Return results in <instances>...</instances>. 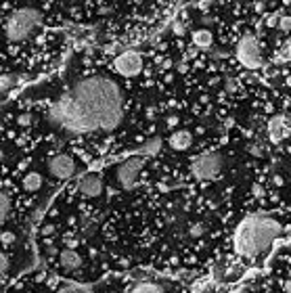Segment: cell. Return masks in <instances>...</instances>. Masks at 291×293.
<instances>
[{"label":"cell","mask_w":291,"mask_h":293,"mask_svg":"<svg viewBox=\"0 0 291 293\" xmlns=\"http://www.w3.org/2000/svg\"><path fill=\"white\" fill-rule=\"evenodd\" d=\"M124 118V96L109 78L92 76L80 80L52 109V120L72 134L111 132Z\"/></svg>","instance_id":"cell-1"},{"label":"cell","mask_w":291,"mask_h":293,"mask_svg":"<svg viewBox=\"0 0 291 293\" xmlns=\"http://www.w3.org/2000/svg\"><path fill=\"white\" fill-rule=\"evenodd\" d=\"M279 230V224L268 216H248L235 233V250L243 257H255L272 245Z\"/></svg>","instance_id":"cell-2"},{"label":"cell","mask_w":291,"mask_h":293,"mask_svg":"<svg viewBox=\"0 0 291 293\" xmlns=\"http://www.w3.org/2000/svg\"><path fill=\"white\" fill-rule=\"evenodd\" d=\"M42 13L34 6H21L15 13H11L4 21V38L11 42L28 40L34 32L40 28Z\"/></svg>","instance_id":"cell-3"},{"label":"cell","mask_w":291,"mask_h":293,"mask_svg":"<svg viewBox=\"0 0 291 293\" xmlns=\"http://www.w3.org/2000/svg\"><path fill=\"white\" fill-rule=\"evenodd\" d=\"M224 170V157L218 151H209V153L199 155L195 162L191 164V174L195 180L208 182V180H216Z\"/></svg>","instance_id":"cell-4"},{"label":"cell","mask_w":291,"mask_h":293,"mask_svg":"<svg viewBox=\"0 0 291 293\" xmlns=\"http://www.w3.org/2000/svg\"><path fill=\"white\" fill-rule=\"evenodd\" d=\"M237 61L248 67V69H258L262 67V50H260V42L253 34H245V36L237 42Z\"/></svg>","instance_id":"cell-5"},{"label":"cell","mask_w":291,"mask_h":293,"mask_svg":"<svg viewBox=\"0 0 291 293\" xmlns=\"http://www.w3.org/2000/svg\"><path fill=\"white\" fill-rule=\"evenodd\" d=\"M143 166H145V157L143 155H130L128 159H124L120 166H118V170H116V180L118 184L122 186V189H134L136 186V180H138V174L140 170H143Z\"/></svg>","instance_id":"cell-6"},{"label":"cell","mask_w":291,"mask_h":293,"mask_svg":"<svg viewBox=\"0 0 291 293\" xmlns=\"http://www.w3.org/2000/svg\"><path fill=\"white\" fill-rule=\"evenodd\" d=\"M266 136L272 145H283L291 136V115L289 113L272 115L266 124Z\"/></svg>","instance_id":"cell-7"},{"label":"cell","mask_w":291,"mask_h":293,"mask_svg":"<svg viewBox=\"0 0 291 293\" xmlns=\"http://www.w3.org/2000/svg\"><path fill=\"white\" fill-rule=\"evenodd\" d=\"M113 69L124 78H134L136 74H140V69H143V55L136 50L122 52V55L116 57V61H113Z\"/></svg>","instance_id":"cell-8"},{"label":"cell","mask_w":291,"mask_h":293,"mask_svg":"<svg viewBox=\"0 0 291 293\" xmlns=\"http://www.w3.org/2000/svg\"><path fill=\"white\" fill-rule=\"evenodd\" d=\"M76 170H78L76 159L72 155H67V153H59L55 157H50V162H48V172L59 180L72 178V176L76 174Z\"/></svg>","instance_id":"cell-9"},{"label":"cell","mask_w":291,"mask_h":293,"mask_svg":"<svg viewBox=\"0 0 291 293\" xmlns=\"http://www.w3.org/2000/svg\"><path fill=\"white\" fill-rule=\"evenodd\" d=\"M78 191H80L84 197L88 199H94V197H101L103 195V178L96 172H90L80 178L78 182Z\"/></svg>","instance_id":"cell-10"},{"label":"cell","mask_w":291,"mask_h":293,"mask_svg":"<svg viewBox=\"0 0 291 293\" xmlns=\"http://www.w3.org/2000/svg\"><path fill=\"white\" fill-rule=\"evenodd\" d=\"M167 143H170V147L174 151H187L193 145V134L189 130H176V132H172Z\"/></svg>","instance_id":"cell-11"},{"label":"cell","mask_w":291,"mask_h":293,"mask_svg":"<svg viewBox=\"0 0 291 293\" xmlns=\"http://www.w3.org/2000/svg\"><path fill=\"white\" fill-rule=\"evenodd\" d=\"M59 264L63 266L65 270H76L82 266V255L78 253L76 250H63L59 255Z\"/></svg>","instance_id":"cell-12"},{"label":"cell","mask_w":291,"mask_h":293,"mask_svg":"<svg viewBox=\"0 0 291 293\" xmlns=\"http://www.w3.org/2000/svg\"><path fill=\"white\" fill-rule=\"evenodd\" d=\"M160 149H162V138H160V136H155V138L145 140V143L138 147V153H136V155H143V157L157 155V153H160Z\"/></svg>","instance_id":"cell-13"},{"label":"cell","mask_w":291,"mask_h":293,"mask_svg":"<svg viewBox=\"0 0 291 293\" xmlns=\"http://www.w3.org/2000/svg\"><path fill=\"white\" fill-rule=\"evenodd\" d=\"M211 42H214V36H211V32L201 28L197 32H193V44H195L197 48H209Z\"/></svg>","instance_id":"cell-14"},{"label":"cell","mask_w":291,"mask_h":293,"mask_svg":"<svg viewBox=\"0 0 291 293\" xmlns=\"http://www.w3.org/2000/svg\"><path fill=\"white\" fill-rule=\"evenodd\" d=\"M40 186H42V176L38 172H30L23 178V189L25 191H38Z\"/></svg>","instance_id":"cell-15"},{"label":"cell","mask_w":291,"mask_h":293,"mask_svg":"<svg viewBox=\"0 0 291 293\" xmlns=\"http://www.w3.org/2000/svg\"><path fill=\"white\" fill-rule=\"evenodd\" d=\"M130 293H166V289L157 283H138Z\"/></svg>","instance_id":"cell-16"},{"label":"cell","mask_w":291,"mask_h":293,"mask_svg":"<svg viewBox=\"0 0 291 293\" xmlns=\"http://www.w3.org/2000/svg\"><path fill=\"white\" fill-rule=\"evenodd\" d=\"M57 293H92V289L88 285H80V283H67Z\"/></svg>","instance_id":"cell-17"},{"label":"cell","mask_w":291,"mask_h":293,"mask_svg":"<svg viewBox=\"0 0 291 293\" xmlns=\"http://www.w3.org/2000/svg\"><path fill=\"white\" fill-rule=\"evenodd\" d=\"M17 82H19V78H17L15 74L0 76V92H6V90H11L13 86H17Z\"/></svg>","instance_id":"cell-18"},{"label":"cell","mask_w":291,"mask_h":293,"mask_svg":"<svg viewBox=\"0 0 291 293\" xmlns=\"http://www.w3.org/2000/svg\"><path fill=\"white\" fill-rule=\"evenodd\" d=\"M8 209H11V201L6 199V195L0 191V224L6 220V216H8Z\"/></svg>","instance_id":"cell-19"},{"label":"cell","mask_w":291,"mask_h":293,"mask_svg":"<svg viewBox=\"0 0 291 293\" xmlns=\"http://www.w3.org/2000/svg\"><path fill=\"white\" fill-rule=\"evenodd\" d=\"M277 30L281 34H289L291 32V15H281L277 21Z\"/></svg>","instance_id":"cell-20"},{"label":"cell","mask_w":291,"mask_h":293,"mask_svg":"<svg viewBox=\"0 0 291 293\" xmlns=\"http://www.w3.org/2000/svg\"><path fill=\"white\" fill-rule=\"evenodd\" d=\"M204 233H206V224H204V222H197V224H193L189 228V235L191 237H201Z\"/></svg>","instance_id":"cell-21"},{"label":"cell","mask_w":291,"mask_h":293,"mask_svg":"<svg viewBox=\"0 0 291 293\" xmlns=\"http://www.w3.org/2000/svg\"><path fill=\"white\" fill-rule=\"evenodd\" d=\"M0 241H2L4 245H11L15 241V235L13 233H2V235H0Z\"/></svg>","instance_id":"cell-22"},{"label":"cell","mask_w":291,"mask_h":293,"mask_svg":"<svg viewBox=\"0 0 291 293\" xmlns=\"http://www.w3.org/2000/svg\"><path fill=\"white\" fill-rule=\"evenodd\" d=\"M283 59L291 63V42H287V44H285V48H283Z\"/></svg>","instance_id":"cell-23"},{"label":"cell","mask_w":291,"mask_h":293,"mask_svg":"<svg viewBox=\"0 0 291 293\" xmlns=\"http://www.w3.org/2000/svg\"><path fill=\"white\" fill-rule=\"evenodd\" d=\"M19 124H21V126H30V124H32V115H28V113H23V115H21V118H19Z\"/></svg>","instance_id":"cell-24"},{"label":"cell","mask_w":291,"mask_h":293,"mask_svg":"<svg viewBox=\"0 0 291 293\" xmlns=\"http://www.w3.org/2000/svg\"><path fill=\"white\" fill-rule=\"evenodd\" d=\"M6 257H4V253H0V277H2V272L6 270Z\"/></svg>","instance_id":"cell-25"},{"label":"cell","mask_w":291,"mask_h":293,"mask_svg":"<svg viewBox=\"0 0 291 293\" xmlns=\"http://www.w3.org/2000/svg\"><path fill=\"white\" fill-rule=\"evenodd\" d=\"M283 291H285V293H291V281H287L285 285H283Z\"/></svg>","instance_id":"cell-26"},{"label":"cell","mask_w":291,"mask_h":293,"mask_svg":"<svg viewBox=\"0 0 291 293\" xmlns=\"http://www.w3.org/2000/svg\"><path fill=\"white\" fill-rule=\"evenodd\" d=\"M237 293H251V291H248V289H241V291H237Z\"/></svg>","instance_id":"cell-27"},{"label":"cell","mask_w":291,"mask_h":293,"mask_svg":"<svg viewBox=\"0 0 291 293\" xmlns=\"http://www.w3.org/2000/svg\"><path fill=\"white\" fill-rule=\"evenodd\" d=\"M0 162H2V151H0Z\"/></svg>","instance_id":"cell-28"}]
</instances>
